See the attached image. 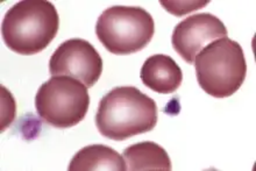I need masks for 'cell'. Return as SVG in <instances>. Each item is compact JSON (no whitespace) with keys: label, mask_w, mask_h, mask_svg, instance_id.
Here are the masks:
<instances>
[{"label":"cell","mask_w":256,"mask_h":171,"mask_svg":"<svg viewBox=\"0 0 256 171\" xmlns=\"http://www.w3.org/2000/svg\"><path fill=\"white\" fill-rule=\"evenodd\" d=\"M227 28L219 18L210 13L194 14L174 28L172 44L186 63L194 64L202 48L213 41L227 38Z\"/></svg>","instance_id":"cell-7"},{"label":"cell","mask_w":256,"mask_h":171,"mask_svg":"<svg viewBox=\"0 0 256 171\" xmlns=\"http://www.w3.org/2000/svg\"><path fill=\"white\" fill-rule=\"evenodd\" d=\"M68 170H127V166L122 156L113 148L104 144H91L77 152Z\"/></svg>","instance_id":"cell-9"},{"label":"cell","mask_w":256,"mask_h":171,"mask_svg":"<svg viewBox=\"0 0 256 171\" xmlns=\"http://www.w3.org/2000/svg\"><path fill=\"white\" fill-rule=\"evenodd\" d=\"M155 34L152 14L138 6H112L96 24V35L106 50L130 55L144 49Z\"/></svg>","instance_id":"cell-4"},{"label":"cell","mask_w":256,"mask_h":171,"mask_svg":"<svg viewBox=\"0 0 256 171\" xmlns=\"http://www.w3.org/2000/svg\"><path fill=\"white\" fill-rule=\"evenodd\" d=\"M194 63L199 86L213 98L230 97L246 80L244 49L230 38L206 46L198 52Z\"/></svg>","instance_id":"cell-3"},{"label":"cell","mask_w":256,"mask_h":171,"mask_svg":"<svg viewBox=\"0 0 256 171\" xmlns=\"http://www.w3.org/2000/svg\"><path fill=\"white\" fill-rule=\"evenodd\" d=\"M60 28L58 12L50 2H19L7 10L2 36L7 48L20 55L44 50Z\"/></svg>","instance_id":"cell-2"},{"label":"cell","mask_w":256,"mask_h":171,"mask_svg":"<svg viewBox=\"0 0 256 171\" xmlns=\"http://www.w3.org/2000/svg\"><path fill=\"white\" fill-rule=\"evenodd\" d=\"M162 7L168 10L170 14H174L176 16H182L184 14H189L192 10H197L202 7L208 6L210 0H199V2H194V0H190V2H169V0H161Z\"/></svg>","instance_id":"cell-11"},{"label":"cell","mask_w":256,"mask_h":171,"mask_svg":"<svg viewBox=\"0 0 256 171\" xmlns=\"http://www.w3.org/2000/svg\"><path fill=\"white\" fill-rule=\"evenodd\" d=\"M90 106L88 88L69 76H52L38 88L35 108L44 122L70 128L84 120Z\"/></svg>","instance_id":"cell-5"},{"label":"cell","mask_w":256,"mask_h":171,"mask_svg":"<svg viewBox=\"0 0 256 171\" xmlns=\"http://www.w3.org/2000/svg\"><path fill=\"white\" fill-rule=\"evenodd\" d=\"M128 170H172L168 152L152 141H144L126 148L122 152Z\"/></svg>","instance_id":"cell-10"},{"label":"cell","mask_w":256,"mask_h":171,"mask_svg":"<svg viewBox=\"0 0 256 171\" xmlns=\"http://www.w3.org/2000/svg\"><path fill=\"white\" fill-rule=\"evenodd\" d=\"M140 78L152 91L170 94L178 90L183 82V72L172 56L156 54L144 60Z\"/></svg>","instance_id":"cell-8"},{"label":"cell","mask_w":256,"mask_h":171,"mask_svg":"<svg viewBox=\"0 0 256 171\" xmlns=\"http://www.w3.org/2000/svg\"><path fill=\"white\" fill-rule=\"evenodd\" d=\"M158 112L154 99L138 88L116 86L102 98L94 122L104 138L125 141L154 130Z\"/></svg>","instance_id":"cell-1"},{"label":"cell","mask_w":256,"mask_h":171,"mask_svg":"<svg viewBox=\"0 0 256 171\" xmlns=\"http://www.w3.org/2000/svg\"><path fill=\"white\" fill-rule=\"evenodd\" d=\"M52 76H69L90 88L102 72V60L90 42L83 38H70L56 48L49 60Z\"/></svg>","instance_id":"cell-6"}]
</instances>
